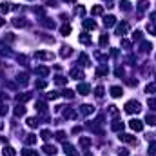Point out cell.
I'll return each instance as SVG.
<instances>
[{
    "mask_svg": "<svg viewBox=\"0 0 156 156\" xmlns=\"http://www.w3.org/2000/svg\"><path fill=\"white\" fill-rule=\"evenodd\" d=\"M140 109H142V107H140V104H138L136 100H131V102H127V104H125V113H129V114L138 113Z\"/></svg>",
    "mask_w": 156,
    "mask_h": 156,
    "instance_id": "cell-1",
    "label": "cell"
},
{
    "mask_svg": "<svg viewBox=\"0 0 156 156\" xmlns=\"http://www.w3.org/2000/svg\"><path fill=\"white\" fill-rule=\"evenodd\" d=\"M118 138H120V142H125V143H131V145H136V143H138L133 134H122V133H120Z\"/></svg>",
    "mask_w": 156,
    "mask_h": 156,
    "instance_id": "cell-2",
    "label": "cell"
},
{
    "mask_svg": "<svg viewBox=\"0 0 156 156\" xmlns=\"http://www.w3.org/2000/svg\"><path fill=\"white\" fill-rule=\"evenodd\" d=\"M129 127L133 131H142L143 129V122L142 120H131L129 122Z\"/></svg>",
    "mask_w": 156,
    "mask_h": 156,
    "instance_id": "cell-3",
    "label": "cell"
},
{
    "mask_svg": "<svg viewBox=\"0 0 156 156\" xmlns=\"http://www.w3.org/2000/svg\"><path fill=\"white\" fill-rule=\"evenodd\" d=\"M35 58H38V60H51V58H53V53L38 51V53H35Z\"/></svg>",
    "mask_w": 156,
    "mask_h": 156,
    "instance_id": "cell-4",
    "label": "cell"
},
{
    "mask_svg": "<svg viewBox=\"0 0 156 156\" xmlns=\"http://www.w3.org/2000/svg\"><path fill=\"white\" fill-rule=\"evenodd\" d=\"M122 95H124V93H122V87H118V85L111 87V96H113V98H120Z\"/></svg>",
    "mask_w": 156,
    "mask_h": 156,
    "instance_id": "cell-5",
    "label": "cell"
},
{
    "mask_svg": "<svg viewBox=\"0 0 156 156\" xmlns=\"http://www.w3.org/2000/svg\"><path fill=\"white\" fill-rule=\"evenodd\" d=\"M111 129H113V131H116V133L124 131V122H120V120H114V122H113V125H111Z\"/></svg>",
    "mask_w": 156,
    "mask_h": 156,
    "instance_id": "cell-6",
    "label": "cell"
},
{
    "mask_svg": "<svg viewBox=\"0 0 156 156\" xmlns=\"http://www.w3.org/2000/svg\"><path fill=\"white\" fill-rule=\"evenodd\" d=\"M104 24H105V27H113L114 24H116V18L113 17V15H109V17L104 18Z\"/></svg>",
    "mask_w": 156,
    "mask_h": 156,
    "instance_id": "cell-7",
    "label": "cell"
},
{
    "mask_svg": "<svg viewBox=\"0 0 156 156\" xmlns=\"http://www.w3.org/2000/svg\"><path fill=\"white\" fill-rule=\"evenodd\" d=\"M127 31H129L127 24H120V26H116V35H125Z\"/></svg>",
    "mask_w": 156,
    "mask_h": 156,
    "instance_id": "cell-8",
    "label": "cell"
},
{
    "mask_svg": "<svg viewBox=\"0 0 156 156\" xmlns=\"http://www.w3.org/2000/svg\"><path fill=\"white\" fill-rule=\"evenodd\" d=\"M31 100V93H22V95H17V102L20 104V102H27Z\"/></svg>",
    "mask_w": 156,
    "mask_h": 156,
    "instance_id": "cell-9",
    "label": "cell"
},
{
    "mask_svg": "<svg viewBox=\"0 0 156 156\" xmlns=\"http://www.w3.org/2000/svg\"><path fill=\"white\" fill-rule=\"evenodd\" d=\"M64 151H65V154H69V156H75L76 154V149L73 147L71 143H64Z\"/></svg>",
    "mask_w": 156,
    "mask_h": 156,
    "instance_id": "cell-10",
    "label": "cell"
},
{
    "mask_svg": "<svg viewBox=\"0 0 156 156\" xmlns=\"http://www.w3.org/2000/svg\"><path fill=\"white\" fill-rule=\"evenodd\" d=\"M2 154H4V156H15V154H17V151H15L11 145H7V147L2 149Z\"/></svg>",
    "mask_w": 156,
    "mask_h": 156,
    "instance_id": "cell-11",
    "label": "cell"
},
{
    "mask_svg": "<svg viewBox=\"0 0 156 156\" xmlns=\"http://www.w3.org/2000/svg\"><path fill=\"white\" fill-rule=\"evenodd\" d=\"M44 153H46V154H56V147H55V145L46 143V145H44Z\"/></svg>",
    "mask_w": 156,
    "mask_h": 156,
    "instance_id": "cell-12",
    "label": "cell"
},
{
    "mask_svg": "<svg viewBox=\"0 0 156 156\" xmlns=\"http://www.w3.org/2000/svg\"><path fill=\"white\" fill-rule=\"evenodd\" d=\"M76 91L80 93V95H89V85H87V84H80L76 87Z\"/></svg>",
    "mask_w": 156,
    "mask_h": 156,
    "instance_id": "cell-13",
    "label": "cell"
},
{
    "mask_svg": "<svg viewBox=\"0 0 156 156\" xmlns=\"http://www.w3.org/2000/svg\"><path fill=\"white\" fill-rule=\"evenodd\" d=\"M80 111H82V114H91L93 111H95V107H93V105H87V104H84V105L80 107Z\"/></svg>",
    "mask_w": 156,
    "mask_h": 156,
    "instance_id": "cell-14",
    "label": "cell"
},
{
    "mask_svg": "<svg viewBox=\"0 0 156 156\" xmlns=\"http://www.w3.org/2000/svg\"><path fill=\"white\" fill-rule=\"evenodd\" d=\"M71 76L75 78V80H80V78H84V73L80 69H71Z\"/></svg>",
    "mask_w": 156,
    "mask_h": 156,
    "instance_id": "cell-15",
    "label": "cell"
},
{
    "mask_svg": "<svg viewBox=\"0 0 156 156\" xmlns=\"http://www.w3.org/2000/svg\"><path fill=\"white\" fill-rule=\"evenodd\" d=\"M35 75H42V76L49 75V67H36V69H35Z\"/></svg>",
    "mask_w": 156,
    "mask_h": 156,
    "instance_id": "cell-16",
    "label": "cell"
},
{
    "mask_svg": "<svg viewBox=\"0 0 156 156\" xmlns=\"http://www.w3.org/2000/svg\"><path fill=\"white\" fill-rule=\"evenodd\" d=\"M26 18H15V20H13V26L15 27H24V26H26Z\"/></svg>",
    "mask_w": 156,
    "mask_h": 156,
    "instance_id": "cell-17",
    "label": "cell"
},
{
    "mask_svg": "<svg viewBox=\"0 0 156 156\" xmlns=\"http://www.w3.org/2000/svg\"><path fill=\"white\" fill-rule=\"evenodd\" d=\"M26 114V107L24 105H17L15 107V116H24Z\"/></svg>",
    "mask_w": 156,
    "mask_h": 156,
    "instance_id": "cell-18",
    "label": "cell"
},
{
    "mask_svg": "<svg viewBox=\"0 0 156 156\" xmlns=\"http://www.w3.org/2000/svg\"><path fill=\"white\" fill-rule=\"evenodd\" d=\"M78 40H80L82 44H85V46H87V44H91V38H89V35H87V33H82V35L78 36Z\"/></svg>",
    "mask_w": 156,
    "mask_h": 156,
    "instance_id": "cell-19",
    "label": "cell"
},
{
    "mask_svg": "<svg viewBox=\"0 0 156 156\" xmlns=\"http://www.w3.org/2000/svg\"><path fill=\"white\" fill-rule=\"evenodd\" d=\"M9 9H11V4H7V2H2V4H0V13H2V15H6Z\"/></svg>",
    "mask_w": 156,
    "mask_h": 156,
    "instance_id": "cell-20",
    "label": "cell"
},
{
    "mask_svg": "<svg viewBox=\"0 0 156 156\" xmlns=\"http://www.w3.org/2000/svg\"><path fill=\"white\" fill-rule=\"evenodd\" d=\"M26 143H27V145H35V143H36V136H35V134H27V136H26Z\"/></svg>",
    "mask_w": 156,
    "mask_h": 156,
    "instance_id": "cell-21",
    "label": "cell"
},
{
    "mask_svg": "<svg viewBox=\"0 0 156 156\" xmlns=\"http://www.w3.org/2000/svg\"><path fill=\"white\" fill-rule=\"evenodd\" d=\"M145 122H147V124H149V125H156V116H154V114H151V113H149L147 116H145Z\"/></svg>",
    "mask_w": 156,
    "mask_h": 156,
    "instance_id": "cell-22",
    "label": "cell"
},
{
    "mask_svg": "<svg viewBox=\"0 0 156 156\" xmlns=\"http://www.w3.org/2000/svg\"><path fill=\"white\" fill-rule=\"evenodd\" d=\"M84 27L85 29H96V24H95V20H84Z\"/></svg>",
    "mask_w": 156,
    "mask_h": 156,
    "instance_id": "cell-23",
    "label": "cell"
},
{
    "mask_svg": "<svg viewBox=\"0 0 156 156\" xmlns=\"http://www.w3.org/2000/svg\"><path fill=\"white\" fill-rule=\"evenodd\" d=\"M60 55H62V56H71V55H73V49H71V47H67V46H65V47H62Z\"/></svg>",
    "mask_w": 156,
    "mask_h": 156,
    "instance_id": "cell-24",
    "label": "cell"
},
{
    "mask_svg": "<svg viewBox=\"0 0 156 156\" xmlns=\"http://www.w3.org/2000/svg\"><path fill=\"white\" fill-rule=\"evenodd\" d=\"M80 145H82V147H89V145H91V138H87V136L80 138Z\"/></svg>",
    "mask_w": 156,
    "mask_h": 156,
    "instance_id": "cell-25",
    "label": "cell"
},
{
    "mask_svg": "<svg viewBox=\"0 0 156 156\" xmlns=\"http://www.w3.org/2000/svg\"><path fill=\"white\" fill-rule=\"evenodd\" d=\"M60 33H62L64 36H67V35L71 33V26H67V24H65V26H62V27H60Z\"/></svg>",
    "mask_w": 156,
    "mask_h": 156,
    "instance_id": "cell-26",
    "label": "cell"
},
{
    "mask_svg": "<svg viewBox=\"0 0 156 156\" xmlns=\"http://www.w3.org/2000/svg\"><path fill=\"white\" fill-rule=\"evenodd\" d=\"M64 116H65V118H75L76 113L73 109H64Z\"/></svg>",
    "mask_w": 156,
    "mask_h": 156,
    "instance_id": "cell-27",
    "label": "cell"
},
{
    "mask_svg": "<svg viewBox=\"0 0 156 156\" xmlns=\"http://www.w3.org/2000/svg\"><path fill=\"white\" fill-rule=\"evenodd\" d=\"M22 154L24 156H38V153H36V151H33V149H24Z\"/></svg>",
    "mask_w": 156,
    "mask_h": 156,
    "instance_id": "cell-28",
    "label": "cell"
},
{
    "mask_svg": "<svg viewBox=\"0 0 156 156\" xmlns=\"http://www.w3.org/2000/svg\"><path fill=\"white\" fill-rule=\"evenodd\" d=\"M120 7L124 9V11H131V4L127 2V0H122V2H120Z\"/></svg>",
    "mask_w": 156,
    "mask_h": 156,
    "instance_id": "cell-29",
    "label": "cell"
},
{
    "mask_svg": "<svg viewBox=\"0 0 156 156\" xmlns=\"http://www.w3.org/2000/svg\"><path fill=\"white\" fill-rule=\"evenodd\" d=\"M145 93H149V95H153V93H156V84L153 82V84H149L147 87H145Z\"/></svg>",
    "mask_w": 156,
    "mask_h": 156,
    "instance_id": "cell-30",
    "label": "cell"
},
{
    "mask_svg": "<svg viewBox=\"0 0 156 156\" xmlns=\"http://www.w3.org/2000/svg\"><path fill=\"white\" fill-rule=\"evenodd\" d=\"M91 13L93 15H102V13H104V7H102V6H95L91 9Z\"/></svg>",
    "mask_w": 156,
    "mask_h": 156,
    "instance_id": "cell-31",
    "label": "cell"
},
{
    "mask_svg": "<svg viewBox=\"0 0 156 156\" xmlns=\"http://www.w3.org/2000/svg\"><path fill=\"white\" fill-rule=\"evenodd\" d=\"M55 82H56L58 85H65V84H67V78H64V76H56Z\"/></svg>",
    "mask_w": 156,
    "mask_h": 156,
    "instance_id": "cell-32",
    "label": "cell"
},
{
    "mask_svg": "<svg viewBox=\"0 0 156 156\" xmlns=\"http://www.w3.org/2000/svg\"><path fill=\"white\" fill-rule=\"evenodd\" d=\"M27 125H29V127H36V125H38V118H27Z\"/></svg>",
    "mask_w": 156,
    "mask_h": 156,
    "instance_id": "cell-33",
    "label": "cell"
},
{
    "mask_svg": "<svg viewBox=\"0 0 156 156\" xmlns=\"http://www.w3.org/2000/svg\"><path fill=\"white\" fill-rule=\"evenodd\" d=\"M80 62H82V65H85V67H87V65H91V64H89V58H87V55H80Z\"/></svg>",
    "mask_w": 156,
    "mask_h": 156,
    "instance_id": "cell-34",
    "label": "cell"
},
{
    "mask_svg": "<svg viewBox=\"0 0 156 156\" xmlns=\"http://www.w3.org/2000/svg\"><path fill=\"white\" fill-rule=\"evenodd\" d=\"M58 96H60V93H58V91H51V93H47V98H49V100H55V98H58Z\"/></svg>",
    "mask_w": 156,
    "mask_h": 156,
    "instance_id": "cell-35",
    "label": "cell"
},
{
    "mask_svg": "<svg viewBox=\"0 0 156 156\" xmlns=\"http://www.w3.org/2000/svg\"><path fill=\"white\" fill-rule=\"evenodd\" d=\"M95 95L98 96V98H102V96H104V87H102V85H98V87L95 89Z\"/></svg>",
    "mask_w": 156,
    "mask_h": 156,
    "instance_id": "cell-36",
    "label": "cell"
},
{
    "mask_svg": "<svg viewBox=\"0 0 156 156\" xmlns=\"http://www.w3.org/2000/svg\"><path fill=\"white\" fill-rule=\"evenodd\" d=\"M35 87H36V89H46V87H47V84H46L44 80H38L36 84H35Z\"/></svg>",
    "mask_w": 156,
    "mask_h": 156,
    "instance_id": "cell-37",
    "label": "cell"
},
{
    "mask_svg": "<svg viewBox=\"0 0 156 156\" xmlns=\"http://www.w3.org/2000/svg\"><path fill=\"white\" fill-rule=\"evenodd\" d=\"M40 136H42L44 140H49V138H51V133H49V131H47V129H44L42 133H40Z\"/></svg>",
    "mask_w": 156,
    "mask_h": 156,
    "instance_id": "cell-38",
    "label": "cell"
},
{
    "mask_svg": "<svg viewBox=\"0 0 156 156\" xmlns=\"http://www.w3.org/2000/svg\"><path fill=\"white\" fill-rule=\"evenodd\" d=\"M147 31L153 33V35H156V24H147Z\"/></svg>",
    "mask_w": 156,
    "mask_h": 156,
    "instance_id": "cell-39",
    "label": "cell"
},
{
    "mask_svg": "<svg viewBox=\"0 0 156 156\" xmlns=\"http://www.w3.org/2000/svg\"><path fill=\"white\" fill-rule=\"evenodd\" d=\"M17 80H18V84H22V85H26V84H27V76H26V75H22V76H18V78H17Z\"/></svg>",
    "mask_w": 156,
    "mask_h": 156,
    "instance_id": "cell-40",
    "label": "cell"
},
{
    "mask_svg": "<svg viewBox=\"0 0 156 156\" xmlns=\"http://www.w3.org/2000/svg\"><path fill=\"white\" fill-rule=\"evenodd\" d=\"M44 26L49 27V29H53V27H55V22H51V20H47V18H44Z\"/></svg>",
    "mask_w": 156,
    "mask_h": 156,
    "instance_id": "cell-41",
    "label": "cell"
},
{
    "mask_svg": "<svg viewBox=\"0 0 156 156\" xmlns=\"http://www.w3.org/2000/svg\"><path fill=\"white\" fill-rule=\"evenodd\" d=\"M64 96H65V98H73V96H75V91L65 89V91H64Z\"/></svg>",
    "mask_w": 156,
    "mask_h": 156,
    "instance_id": "cell-42",
    "label": "cell"
},
{
    "mask_svg": "<svg viewBox=\"0 0 156 156\" xmlns=\"http://www.w3.org/2000/svg\"><path fill=\"white\" fill-rule=\"evenodd\" d=\"M149 49H151V44H149V42H143V44H142V53H147Z\"/></svg>",
    "mask_w": 156,
    "mask_h": 156,
    "instance_id": "cell-43",
    "label": "cell"
},
{
    "mask_svg": "<svg viewBox=\"0 0 156 156\" xmlns=\"http://www.w3.org/2000/svg\"><path fill=\"white\" fill-rule=\"evenodd\" d=\"M107 42H109V38H107V35H102V36H100V46H105Z\"/></svg>",
    "mask_w": 156,
    "mask_h": 156,
    "instance_id": "cell-44",
    "label": "cell"
},
{
    "mask_svg": "<svg viewBox=\"0 0 156 156\" xmlns=\"http://www.w3.org/2000/svg\"><path fill=\"white\" fill-rule=\"evenodd\" d=\"M56 138L64 142V140H65V133H64V131H58V133H56Z\"/></svg>",
    "mask_w": 156,
    "mask_h": 156,
    "instance_id": "cell-45",
    "label": "cell"
},
{
    "mask_svg": "<svg viewBox=\"0 0 156 156\" xmlns=\"http://www.w3.org/2000/svg\"><path fill=\"white\" fill-rule=\"evenodd\" d=\"M133 40H142V33H140V31H134V33H133Z\"/></svg>",
    "mask_w": 156,
    "mask_h": 156,
    "instance_id": "cell-46",
    "label": "cell"
},
{
    "mask_svg": "<svg viewBox=\"0 0 156 156\" xmlns=\"http://www.w3.org/2000/svg\"><path fill=\"white\" fill-rule=\"evenodd\" d=\"M6 113H7V107L4 105V104H0V116H4Z\"/></svg>",
    "mask_w": 156,
    "mask_h": 156,
    "instance_id": "cell-47",
    "label": "cell"
},
{
    "mask_svg": "<svg viewBox=\"0 0 156 156\" xmlns=\"http://www.w3.org/2000/svg\"><path fill=\"white\" fill-rule=\"evenodd\" d=\"M149 153H153V154H156V142H153L149 145Z\"/></svg>",
    "mask_w": 156,
    "mask_h": 156,
    "instance_id": "cell-48",
    "label": "cell"
},
{
    "mask_svg": "<svg viewBox=\"0 0 156 156\" xmlns=\"http://www.w3.org/2000/svg\"><path fill=\"white\" fill-rule=\"evenodd\" d=\"M138 7H140V11H145V9H147V2H145V0H142Z\"/></svg>",
    "mask_w": 156,
    "mask_h": 156,
    "instance_id": "cell-49",
    "label": "cell"
},
{
    "mask_svg": "<svg viewBox=\"0 0 156 156\" xmlns=\"http://www.w3.org/2000/svg\"><path fill=\"white\" fill-rule=\"evenodd\" d=\"M109 113H111V114H118V109H116V105H109Z\"/></svg>",
    "mask_w": 156,
    "mask_h": 156,
    "instance_id": "cell-50",
    "label": "cell"
},
{
    "mask_svg": "<svg viewBox=\"0 0 156 156\" xmlns=\"http://www.w3.org/2000/svg\"><path fill=\"white\" fill-rule=\"evenodd\" d=\"M149 107L154 111V109H156V100H151V98H149Z\"/></svg>",
    "mask_w": 156,
    "mask_h": 156,
    "instance_id": "cell-51",
    "label": "cell"
},
{
    "mask_svg": "<svg viewBox=\"0 0 156 156\" xmlns=\"http://www.w3.org/2000/svg\"><path fill=\"white\" fill-rule=\"evenodd\" d=\"M122 46H124L125 49H129V47H131V42H129V40H122Z\"/></svg>",
    "mask_w": 156,
    "mask_h": 156,
    "instance_id": "cell-52",
    "label": "cell"
},
{
    "mask_svg": "<svg viewBox=\"0 0 156 156\" xmlns=\"http://www.w3.org/2000/svg\"><path fill=\"white\" fill-rule=\"evenodd\" d=\"M84 13H85V9H84V7H76V15H80V17H82Z\"/></svg>",
    "mask_w": 156,
    "mask_h": 156,
    "instance_id": "cell-53",
    "label": "cell"
},
{
    "mask_svg": "<svg viewBox=\"0 0 156 156\" xmlns=\"http://www.w3.org/2000/svg\"><path fill=\"white\" fill-rule=\"evenodd\" d=\"M118 156H129V153H127V151H125V149H122L120 153H118Z\"/></svg>",
    "mask_w": 156,
    "mask_h": 156,
    "instance_id": "cell-54",
    "label": "cell"
},
{
    "mask_svg": "<svg viewBox=\"0 0 156 156\" xmlns=\"http://www.w3.org/2000/svg\"><path fill=\"white\" fill-rule=\"evenodd\" d=\"M124 75V69H122V67H118V69H116V76H122Z\"/></svg>",
    "mask_w": 156,
    "mask_h": 156,
    "instance_id": "cell-55",
    "label": "cell"
},
{
    "mask_svg": "<svg viewBox=\"0 0 156 156\" xmlns=\"http://www.w3.org/2000/svg\"><path fill=\"white\" fill-rule=\"evenodd\" d=\"M6 38H7V42H13V40H15V36L11 35V33H7V36H6Z\"/></svg>",
    "mask_w": 156,
    "mask_h": 156,
    "instance_id": "cell-56",
    "label": "cell"
},
{
    "mask_svg": "<svg viewBox=\"0 0 156 156\" xmlns=\"http://www.w3.org/2000/svg\"><path fill=\"white\" fill-rule=\"evenodd\" d=\"M6 98H7V95L4 91H0V100H6Z\"/></svg>",
    "mask_w": 156,
    "mask_h": 156,
    "instance_id": "cell-57",
    "label": "cell"
},
{
    "mask_svg": "<svg viewBox=\"0 0 156 156\" xmlns=\"http://www.w3.org/2000/svg\"><path fill=\"white\" fill-rule=\"evenodd\" d=\"M6 85L9 87V89H15V87H17V85H15V84H13V82H7V84H6Z\"/></svg>",
    "mask_w": 156,
    "mask_h": 156,
    "instance_id": "cell-58",
    "label": "cell"
},
{
    "mask_svg": "<svg viewBox=\"0 0 156 156\" xmlns=\"http://www.w3.org/2000/svg\"><path fill=\"white\" fill-rule=\"evenodd\" d=\"M151 18H153V20L156 22V13H151Z\"/></svg>",
    "mask_w": 156,
    "mask_h": 156,
    "instance_id": "cell-59",
    "label": "cell"
},
{
    "mask_svg": "<svg viewBox=\"0 0 156 156\" xmlns=\"http://www.w3.org/2000/svg\"><path fill=\"white\" fill-rule=\"evenodd\" d=\"M4 22H6V20H4V18H0V27L4 26Z\"/></svg>",
    "mask_w": 156,
    "mask_h": 156,
    "instance_id": "cell-60",
    "label": "cell"
},
{
    "mask_svg": "<svg viewBox=\"0 0 156 156\" xmlns=\"http://www.w3.org/2000/svg\"><path fill=\"white\" fill-rule=\"evenodd\" d=\"M64 2H69V4H73V2H75V0H64Z\"/></svg>",
    "mask_w": 156,
    "mask_h": 156,
    "instance_id": "cell-61",
    "label": "cell"
},
{
    "mask_svg": "<svg viewBox=\"0 0 156 156\" xmlns=\"http://www.w3.org/2000/svg\"><path fill=\"white\" fill-rule=\"evenodd\" d=\"M0 129H4V124H2V122H0Z\"/></svg>",
    "mask_w": 156,
    "mask_h": 156,
    "instance_id": "cell-62",
    "label": "cell"
},
{
    "mask_svg": "<svg viewBox=\"0 0 156 156\" xmlns=\"http://www.w3.org/2000/svg\"><path fill=\"white\" fill-rule=\"evenodd\" d=\"M0 76H2V73H0Z\"/></svg>",
    "mask_w": 156,
    "mask_h": 156,
    "instance_id": "cell-63",
    "label": "cell"
}]
</instances>
